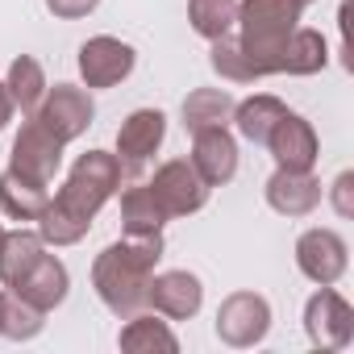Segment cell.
Masks as SVG:
<instances>
[{
  "mask_svg": "<svg viewBox=\"0 0 354 354\" xmlns=\"http://www.w3.org/2000/svg\"><path fill=\"white\" fill-rule=\"evenodd\" d=\"M217 337L234 350H250L271 333V304L259 292H230L217 308Z\"/></svg>",
  "mask_w": 354,
  "mask_h": 354,
  "instance_id": "cell-6",
  "label": "cell"
},
{
  "mask_svg": "<svg viewBox=\"0 0 354 354\" xmlns=\"http://www.w3.org/2000/svg\"><path fill=\"white\" fill-rule=\"evenodd\" d=\"M300 0H238V42L259 80L279 75V55L300 26Z\"/></svg>",
  "mask_w": 354,
  "mask_h": 354,
  "instance_id": "cell-3",
  "label": "cell"
},
{
  "mask_svg": "<svg viewBox=\"0 0 354 354\" xmlns=\"http://www.w3.org/2000/svg\"><path fill=\"white\" fill-rule=\"evenodd\" d=\"M304 333L317 350H342L354 337V308L342 292H333V283L317 288L304 304Z\"/></svg>",
  "mask_w": 354,
  "mask_h": 354,
  "instance_id": "cell-8",
  "label": "cell"
},
{
  "mask_svg": "<svg viewBox=\"0 0 354 354\" xmlns=\"http://www.w3.org/2000/svg\"><path fill=\"white\" fill-rule=\"evenodd\" d=\"M329 205L337 209V217H354V171H342L337 180H333Z\"/></svg>",
  "mask_w": 354,
  "mask_h": 354,
  "instance_id": "cell-28",
  "label": "cell"
},
{
  "mask_svg": "<svg viewBox=\"0 0 354 354\" xmlns=\"http://www.w3.org/2000/svg\"><path fill=\"white\" fill-rule=\"evenodd\" d=\"M34 117L67 146V142H75V138L88 133V125L96 121V104H92L88 88H80V84H55V88H46V96H42V104H38Z\"/></svg>",
  "mask_w": 354,
  "mask_h": 354,
  "instance_id": "cell-7",
  "label": "cell"
},
{
  "mask_svg": "<svg viewBox=\"0 0 354 354\" xmlns=\"http://www.w3.org/2000/svg\"><path fill=\"white\" fill-rule=\"evenodd\" d=\"M162 138H167V117L158 109H133L117 129V158H121L125 175H138L158 154Z\"/></svg>",
  "mask_w": 354,
  "mask_h": 354,
  "instance_id": "cell-13",
  "label": "cell"
},
{
  "mask_svg": "<svg viewBox=\"0 0 354 354\" xmlns=\"http://www.w3.org/2000/svg\"><path fill=\"white\" fill-rule=\"evenodd\" d=\"M9 292H17L26 304H34V308H42V313H55V308L67 300V292H71L67 263H63L59 254H46V250H42V254L17 275V283H13Z\"/></svg>",
  "mask_w": 354,
  "mask_h": 354,
  "instance_id": "cell-14",
  "label": "cell"
},
{
  "mask_svg": "<svg viewBox=\"0 0 354 354\" xmlns=\"http://www.w3.org/2000/svg\"><path fill=\"white\" fill-rule=\"evenodd\" d=\"M263 146L271 150L275 167H288V171H313L317 158H321V142H317L313 121L300 117V113H292V109L275 121V129L267 133Z\"/></svg>",
  "mask_w": 354,
  "mask_h": 354,
  "instance_id": "cell-12",
  "label": "cell"
},
{
  "mask_svg": "<svg viewBox=\"0 0 354 354\" xmlns=\"http://www.w3.org/2000/svg\"><path fill=\"white\" fill-rule=\"evenodd\" d=\"M205 304V283L192 271H158L150 275V292H146V308H154L167 321H192Z\"/></svg>",
  "mask_w": 354,
  "mask_h": 354,
  "instance_id": "cell-11",
  "label": "cell"
},
{
  "mask_svg": "<svg viewBox=\"0 0 354 354\" xmlns=\"http://www.w3.org/2000/svg\"><path fill=\"white\" fill-rule=\"evenodd\" d=\"M296 267L308 283L325 288V283H337L350 267V246L337 230H304L296 238Z\"/></svg>",
  "mask_w": 354,
  "mask_h": 354,
  "instance_id": "cell-10",
  "label": "cell"
},
{
  "mask_svg": "<svg viewBox=\"0 0 354 354\" xmlns=\"http://www.w3.org/2000/svg\"><path fill=\"white\" fill-rule=\"evenodd\" d=\"M121 184H125V167H121L117 154H109V150L80 154L71 162V171H67L63 188L50 196L46 213L38 217L42 242L55 246V250L84 242L88 230H92V221H96V213L121 192Z\"/></svg>",
  "mask_w": 354,
  "mask_h": 354,
  "instance_id": "cell-1",
  "label": "cell"
},
{
  "mask_svg": "<svg viewBox=\"0 0 354 354\" xmlns=\"http://www.w3.org/2000/svg\"><path fill=\"white\" fill-rule=\"evenodd\" d=\"M329 67V42L321 30H304L296 26L292 38L283 42V55H279V75H317Z\"/></svg>",
  "mask_w": 354,
  "mask_h": 354,
  "instance_id": "cell-19",
  "label": "cell"
},
{
  "mask_svg": "<svg viewBox=\"0 0 354 354\" xmlns=\"http://www.w3.org/2000/svg\"><path fill=\"white\" fill-rule=\"evenodd\" d=\"M46 329V313L26 304L17 292H5V308H0V333L9 342H34Z\"/></svg>",
  "mask_w": 354,
  "mask_h": 354,
  "instance_id": "cell-26",
  "label": "cell"
},
{
  "mask_svg": "<svg viewBox=\"0 0 354 354\" xmlns=\"http://www.w3.org/2000/svg\"><path fill=\"white\" fill-rule=\"evenodd\" d=\"M50 205V192L34 180H26V175L17 171H0V213H5L9 221H38Z\"/></svg>",
  "mask_w": 354,
  "mask_h": 354,
  "instance_id": "cell-18",
  "label": "cell"
},
{
  "mask_svg": "<svg viewBox=\"0 0 354 354\" xmlns=\"http://www.w3.org/2000/svg\"><path fill=\"white\" fill-rule=\"evenodd\" d=\"M9 121H13V100H9V88H5V80H0V133L9 129Z\"/></svg>",
  "mask_w": 354,
  "mask_h": 354,
  "instance_id": "cell-30",
  "label": "cell"
},
{
  "mask_svg": "<svg viewBox=\"0 0 354 354\" xmlns=\"http://www.w3.org/2000/svg\"><path fill=\"white\" fill-rule=\"evenodd\" d=\"M188 21L205 42L225 38L238 21V0H188Z\"/></svg>",
  "mask_w": 354,
  "mask_h": 354,
  "instance_id": "cell-25",
  "label": "cell"
},
{
  "mask_svg": "<svg viewBox=\"0 0 354 354\" xmlns=\"http://www.w3.org/2000/svg\"><path fill=\"white\" fill-rule=\"evenodd\" d=\"M80 80H84V88L92 92V88H117L121 80H129L133 75V63H138V50L129 46V42H121V38H113V34H96V38H88L84 46H80Z\"/></svg>",
  "mask_w": 354,
  "mask_h": 354,
  "instance_id": "cell-9",
  "label": "cell"
},
{
  "mask_svg": "<svg viewBox=\"0 0 354 354\" xmlns=\"http://www.w3.org/2000/svg\"><path fill=\"white\" fill-rule=\"evenodd\" d=\"M209 67H213L225 84H254V80H259L254 67H250V59H246V50H242V42H238L234 34L209 42Z\"/></svg>",
  "mask_w": 354,
  "mask_h": 354,
  "instance_id": "cell-27",
  "label": "cell"
},
{
  "mask_svg": "<svg viewBox=\"0 0 354 354\" xmlns=\"http://www.w3.org/2000/svg\"><path fill=\"white\" fill-rule=\"evenodd\" d=\"M162 259V234H121L92 263V288L113 317H133L146 308L150 275Z\"/></svg>",
  "mask_w": 354,
  "mask_h": 354,
  "instance_id": "cell-2",
  "label": "cell"
},
{
  "mask_svg": "<svg viewBox=\"0 0 354 354\" xmlns=\"http://www.w3.org/2000/svg\"><path fill=\"white\" fill-rule=\"evenodd\" d=\"M0 308H5V292H0Z\"/></svg>",
  "mask_w": 354,
  "mask_h": 354,
  "instance_id": "cell-32",
  "label": "cell"
},
{
  "mask_svg": "<svg viewBox=\"0 0 354 354\" xmlns=\"http://www.w3.org/2000/svg\"><path fill=\"white\" fill-rule=\"evenodd\" d=\"M5 88H9L13 109H21V113L30 117V113H38V104H42V96H46L50 84H46V71H42V63H38L34 55H17V59L9 63Z\"/></svg>",
  "mask_w": 354,
  "mask_h": 354,
  "instance_id": "cell-22",
  "label": "cell"
},
{
  "mask_svg": "<svg viewBox=\"0 0 354 354\" xmlns=\"http://www.w3.org/2000/svg\"><path fill=\"white\" fill-rule=\"evenodd\" d=\"M42 250H46V242H42L38 230H5V234H0V283L13 288L17 275H21Z\"/></svg>",
  "mask_w": 354,
  "mask_h": 354,
  "instance_id": "cell-23",
  "label": "cell"
},
{
  "mask_svg": "<svg viewBox=\"0 0 354 354\" xmlns=\"http://www.w3.org/2000/svg\"><path fill=\"white\" fill-rule=\"evenodd\" d=\"M308 5H317V0H300V9H308Z\"/></svg>",
  "mask_w": 354,
  "mask_h": 354,
  "instance_id": "cell-31",
  "label": "cell"
},
{
  "mask_svg": "<svg viewBox=\"0 0 354 354\" xmlns=\"http://www.w3.org/2000/svg\"><path fill=\"white\" fill-rule=\"evenodd\" d=\"M188 162L196 167V175L209 184V188H221L238 175V142L225 125H213V129H201L192 133V154Z\"/></svg>",
  "mask_w": 354,
  "mask_h": 354,
  "instance_id": "cell-15",
  "label": "cell"
},
{
  "mask_svg": "<svg viewBox=\"0 0 354 354\" xmlns=\"http://www.w3.org/2000/svg\"><path fill=\"white\" fill-rule=\"evenodd\" d=\"M167 221L171 217L158 209V201L150 196L146 184H133L121 192V230L125 234H162Z\"/></svg>",
  "mask_w": 354,
  "mask_h": 354,
  "instance_id": "cell-24",
  "label": "cell"
},
{
  "mask_svg": "<svg viewBox=\"0 0 354 354\" xmlns=\"http://www.w3.org/2000/svg\"><path fill=\"white\" fill-rule=\"evenodd\" d=\"M46 9H50L59 21H84L88 13L100 9V0H46Z\"/></svg>",
  "mask_w": 354,
  "mask_h": 354,
  "instance_id": "cell-29",
  "label": "cell"
},
{
  "mask_svg": "<svg viewBox=\"0 0 354 354\" xmlns=\"http://www.w3.org/2000/svg\"><path fill=\"white\" fill-rule=\"evenodd\" d=\"M59 167H63V142L30 113V117L21 121V129H17V138H13L9 171H17V175H26V180L50 188L55 175H59Z\"/></svg>",
  "mask_w": 354,
  "mask_h": 354,
  "instance_id": "cell-4",
  "label": "cell"
},
{
  "mask_svg": "<svg viewBox=\"0 0 354 354\" xmlns=\"http://www.w3.org/2000/svg\"><path fill=\"white\" fill-rule=\"evenodd\" d=\"M234 104H238V100H234L225 88H196V92L184 96V109H180L184 129H188V133H201V129H213V125H230Z\"/></svg>",
  "mask_w": 354,
  "mask_h": 354,
  "instance_id": "cell-21",
  "label": "cell"
},
{
  "mask_svg": "<svg viewBox=\"0 0 354 354\" xmlns=\"http://www.w3.org/2000/svg\"><path fill=\"white\" fill-rule=\"evenodd\" d=\"M117 346H121L125 354H154V350L175 354V350H180V337L171 333L167 317L142 308V313L125 317V325H121V333H117Z\"/></svg>",
  "mask_w": 354,
  "mask_h": 354,
  "instance_id": "cell-17",
  "label": "cell"
},
{
  "mask_svg": "<svg viewBox=\"0 0 354 354\" xmlns=\"http://www.w3.org/2000/svg\"><path fill=\"white\" fill-rule=\"evenodd\" d=\"M288 113V104L279 100V96H271V92H254V96H246V100H238L234 104V125H238V133L246 138V142H254V146H263L267 142V133L275 129V121Z\"/></svg>",
  "mask_w": 354,
  "mask_h": 354,
  "instance_id": "cell-20",
  "label": "cell"
},
{
  "mask_svg": "<svg viewBox=\"0 0 354 354\" xmlns=\"http://www.w3.org/2000/svg\"><path fill=\"white\" fill-rule=\"evenodd\" d=\"M146 188H150V196L158 201V209L167 217H192V213H201L209 205V192H213L196 175V167L188 158H167L154 171V180Z\"/></svg>",
  "mask_w": 354,
  "mask_h": 354,
  "instance_id": "cell-5",
  "label": "cell"
},
{
  "mask_svg": "<svg viewBox=\"0 0 354 354\" xmlns=\"http://www.w3.org/2000/svg\"><path fill=\"white\" fill-rule=\"evenodd\" d=\"M263 196H267V205H271L279 217H308V213H317L325 188H321V180H317L313 171H288V167H275V175L267 180Z\"/></svg>",
  "mask_w": 354,
  "mask_h": 354,
  "instance_id": "cell-16",
  "label": "cell"
},
{
  "mask_svg": "<svg viewBox=\"0 0 354 354\" xmlns=\"http://www.w3.org/2000/svg\"><path fill=\"white\" fill-rule=\"evenodd\" d=\"M0 234H5V230H0Z\"/></svg>",
  "mask_w": 354,
  "mask_h": 354,
  "instance_id": "cell-33",
  "label": "cell"
}]
</instances>
